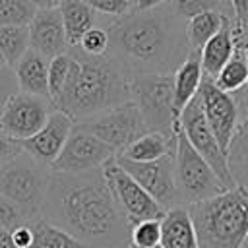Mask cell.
Instances as JSON below:
<instances>
[{"mask_svg": "<svg viewBox=\"0 0 248 248\" xmlns=\"http://www.w3.org/2000/svg\"><path fill=\"white\" fill-rule=\"evenodd\" d=\"M41 217L70 232L87 248H128L132 223L116 203L103 169L52 172Z\"/></svg>", "mask_w": 248, "mask_h": 248, "instance_id": "1", "label": "cell"}, {"mask_svg": "<svg viewBox=\"0 0 248 248\" xmlns=\"http://www.w3.org/2000/svg\"><path fill=\"white\" fill-rule=\"evenodd\" d=\"M99 25L108 33L107 54L130 78L138 74H174L192 52L186 19L174 12L170 2L151 10H132Z\"/></svg>", "mask_w": 248, "mask_h": 248, "instance_id": "2", "label": "cell"}, {"mask_svg": "<svg viewBox=\"0 0 248 248\" xmlns=\"http://www.w3.org/2000/svg\"><path fill=\"white\" fill-rule=\"evenodd\" d=\"M68 52L72 56V68L62 93L54 101V108L79 122L132 101L130 76L112 56H89L78 46L68 48Z\"/></svg>", "mask_w": 248, "mask_h": 248, "instance_id": "3", "label": "cell"}, {"mask_svg": "<svg viewBox=\"0 0 248 248\" xmlns=\"http://www.w3.org/2000/svg\"><path fill=\"white\" fill-rule=\"evenodd\" d=\"M200 248H242L248 238V190L234 184L188 205Z\"/></svg>", "mask_w": 248, "mask_h": 248, "instance_id": "4", "label": "cell"}, {"mask_svg": "<svg viewBox=\"0 0 248 248\" xmlns=\"http://www.w3.org/2000/svg\"><path fill=\"white\" fill-rule=\"evenodd\" d=\"M50 169L25 151L0 165V194L21 207L31 219L41 217L46 198Z\"/></svg>", "mask_w": 248, "mask_h": 248, "instance_id": "5", "label": "cell"}, {"mask_svg": "<svg viewBox=\"0 0 248 248\" xmlns=\"http://www.w3.org/2000/svg\"><path fill=\"white\" fill-rule=\"evenodd\" d=\"M130 97L138 105L147 132L176 134L172 74H138L130 78Z\"/></svg>", "mask_w": 248, "mask_h": 248, "instance_id": "6", "label": "cell"}, {"mask_svg": "<svg viewBox=\"0 0 248 248\" xmlns=\"http://www.w3.org/2000/svg\"><path fill=\"white\" fill-rule=\"evenodd\" d=\"M174 182L180 203L186 207L227 190L225 182L215 174L209 163L190 145L180 126L174 149Z\"/></svg>", "mask_w": 248, "mask_h": 248, "instance_id": "7", "label": "cell"}, {"mask_svg": "<svg viewBox=\"0 0 248 248\" xmlns=\"http://www.w3.org/2000/svg\"><path fill=\"white\" fill-rule=\"evenodd\" d=\"M76 126L83 128L85 132L93 134L95 138L110 145L116 151V155L147 132L145 120L134 101H126L108 110L83 118L76 122Z\"/></svg>", "mask_w": 248, "mask_h": 248, "instance_id": "8", "label": "cell"}, {"mask_svg": "<svg viewBox=\"0 0 248 248\" xmlns=\"http://www.w3.org/2000/svg\"><path fill=\"white\" fill-rule=\"evenodd\" d=\"M178 122H180V130L184 132V136L190 141V145L209 163V167L225 182V186L232 188L236 184V180L232 176V170H231V165H229V157H227L225 149L219 145L215 134L211 132V128H209V124H207V120L203 116L202 103H200L198 95L180 112Z\"/></svg>", "mask_w": 248, "mask_h": 248, "instance_id": "9", "label": "cell"}, {"mask_svg": "<svg viewBox=\"0 0 248 248\" xmlns=\"http://www.w3.org/2000/svg\"><path fill=\"white\" fill-rule=\"evenodd\" d=\"M114 157H116V151L110 145H107L93 134L85 132L83 128L74 126L66 145L50 165V170L66 172V174H81V172L103 169Z\"/></svg>", "mask_w": 248, "mask_h": 248, "instance_id": "10", "label": "cell"}, {"mask_svg": "<svg viewBox=\"0 0 248 248\" xmlns=\"http://www.w3.org/2000/svg\"><path fill=\"white\" fill-rule=\"evenodd\" d=\"M52 110L54 105L50 99L16 91L0 114V134L16 141L27 140L45 126Z\"/></svg>", "mask_w": 248, "mask_h": 248, "instance_id": "11", "label": "cell"}, {"mask_svg": "<svg viewBox=\"0 0 248 248\" xmlns=\"http://www.w3.org/2000/svg\"><path fill=\"white\" fill-rule=\"evenodd\" d=\"M105 178L112 190V196L116 200V203L120 205V209L124 211V215L128 217V221L140 223L145 219H163V215L167 213L165 207H161L118 163L116 157L110 159L105 167H103Z\"/></svg>", "mask_w": 248, "mask_h": 248, "instance_id": "12", "label": "cell"}, {"mask_svg": "<svg viewBox=\"0 0 248 248\" xmlns=\"http://www.w3.org/2000/svg\"><path fill=\"white\" fill-rule=\"evenodd\" d=\"M116 163L165 209L178 207L180 198L174 182V153L165 155L157 161L138 163L116 157Z\"/></svg>", "mask_w": 248, "mask_h": 248, "instance_id": "13", "label": "cell"}, {"mask_svg": "<svg viewBox=\"0 0 248 248\" xmlns=\"http://www.w3.org/2000/svg\"><path fill=\"white\" fill-rule=\"evenodd\" d=\"M198 97H200L202 110H203V116L209 124L211 132L215 134L219 145L227 153L231 138H232L234 128H236L238 110H240V105H238L236 97L232 93H227V91L219 89L215 85V81L207 76L202 78Z\"/></svg>", "mask_w": 248, "mask_h": 248, "instance_id": "14", "label": "cell"}, {"mask_svg": "<svg viewBox=\"0 0 248 248\" xmlns=\"http://www.w3.org/2000/svg\"><path fill=\"white\" fill-rule=\"evenodd\" d=\"M74 126H76V122H74L72 116H68L66 112L54 108L48 114L45 126L37 134H33L31 138L21 140L19 147L27 155H31L35 161H39L41 165L50 169V165L60 155L62 147L66 145Z\"/></svg>", "mask_w": 248, "mask_h": 248, "instance_id": "15", "label": "cell"}, {"mask_svg": "<svg viewBox=\"0 0 248 248\" xmlns=\"http://www.w3.org/2000/svg\"><path fill=\"white\" fill-rule=\"evenodd\" d=\"M27 29H29V46L39 54L46 56L48 60L68 52L70 46L58 8L37 10Z\"/></svg>", "mask_w": 248, "mask_h": 248, "instance_id": "16", "label": "cell"}, {"mask_svg": "<svg viewBox=\"0 0 248 248\" xmlns=\"http://www.w3.org/2000/svg\"><path fill=\"white\" fill-rule=\"evenodd\" d=\"M163 248H200L198 234L186 205L170 207L161 219Z\"/></svg>", "mask_w": 248, "mask_h": 248, "instance_id": "17", "label": "cell"}, {"mask_svg": "<svg viewBox=\"0 0 248 248\" xmlns=\"http://www.w3.org/2000/svg\"><path fill=\"white\" fill-rule=\"evenodd\" d=\"M12 70L16 74L19 91L50 99L48 97V58L46 56L29 48Z\"/></svg>", "mask_w": 248, "mask_h": 248, "instance_id": "18", "label": "cell"}, {"mask_svg": "<svg viewBox=\"0 0 248 248\" xmlns=\"http://www.w3.org/2000/svg\"><path fill=\"white\" fill-rule=\"evenodd\" d=\"M203 72H202V60L200 50H192L188 58L174 70L172 74V93H174V112L180 118V112L186 108V105L198 95L200 83H202Z\"/></svg>", "mask_w": 248, "mask_h": 248, "instance_id": "19", "label": "cell"}, {"mask_svg": "<svg viewBox=\"0 0 248 248\" xmlns=\"http://www.w3.org/2000/svg\"><path fill=\"white\" fill-rule=\"evenodd\" d=\"M232 33H234V41H236L234 52H232L231 60L215 76L213 81L219 89L232 93V95H238L248 83V58H246V48H244L246 31L232 27Z\"/></svg>", "mask_w": 248, "mask_h": 248, "instance_id": "20", "label": "cell"}, {"mask_svg": "<svg viewBox=\"0 0 248 248\" xmlns=\"http://www.w3.org/2000/svg\"><path fill=\"white\" fill-rule=\"evenodd\" d=\"M174 149H176V134L145 132L136 141H132L126 149H122L116 157L138 161V163H149V161H157L165 155L174 153Z\"/></svg>", "mask_w": 248, "mask_h": 248, "instance_id": "21", "label": "cell"}, {"mask_svg": "<svg viewBox=\"0 0 248 248\" xmlns=\"http://www.w3.org/2000/svg\"><path fill=\"white\" fill-rule=\"evenodd\" d=\"M234 33H232V23L231 19L223 25V29L213 35L200 50V60H202V72L203 76L215 79V76L221 72V68L231 60L234 52Z\"/></svg>", "mask_w": 248, "mask_h": 248, "instance_id": "22", "label": "cell"}, {"mask_svg": "<svg viewBox=\"0 0 248 248\" xmlns=\"http://www.w3.org/2000/svg\"><path fill=\"white\" fill-rule=\"evenodd\" d=\"M58 10L62 16V23H64L70 48L78 46L81 37L99 23V14L83 0H62Z\"/></svg>", "mask_w": 248, "mask_h": 248, "instance_id": "23", "label": "cell"}, {"mask_svg": "<svg viewBox=\"0 0 248 248\" xmlns=\"http://www.w3.org/2000/svg\"><path fill=\"white\" fill-rule=\"evenodd\" d=\"M227 21L229 17L221 12H202L186 19V37H188L190 50H202V46L213 35H217Z\"/></svg>", "mask_w": 248, "mask_h": 248, "instance_id": "24", "label": "cell"}, {"mask_svg": "<svg viewBox=\"0 0 248 248\" xmlns=\"http://www.w3.org/2000/svg\"><path fill=\"white\" fill-rule=\"evenodd\" d=\"M33 231V242L31 248H87L78 238H74L64 229L56 227L54 223L37 217L29 223Z\"/></svg>", "mask_w": 248, "mask_h": 248, "instance_id": "25", "label": "cell"}, {"mask_svg": "<svg viewBox=\"0 0 248 248\" xmlns=\"http://www.w3.org/2000/svg\"><path fill=\"white\" fill-rule=\"evenodd\" d=\"M29 48L27 25H0V56L6 66L14 68Z\"/></svg>", "mask_w": 248, "mask_h": 248, "instance_id": "26", "label": "cell"}, {"mask_svg": "<svg viewBox=\"0 0 248 248\" xmlns=\"http://www.w3.org/2000/svg\"><path fill=\"white\" fill-rule=\"evenodd\" d=\"M238 105H240V110H238L236 128L227 149L231 169L248 163V101H238Z\"/></svg>", "mask_w": 248, "mask_h": 248, "instance_id": "27", "label": "cell"}, {"mask_svg": "<svg viewBox=\"0 0 248 248\" xmlns=\"http://www.w3.org/2000/svg\"><path fill=\"white\" fill-rule=\"evenodd\" d=\"M170 6L184 19H190L202 12H221L232 21L229 0H170Z\"/></svg>", "mask_w": 248, "mask_h": 248, "instance_id": "28", "label": "cell"}, {"mask_svg": "<svg viewBox=\"0 0 248 248\" xmlns=\"http://www.w3.org/2000/svg\"><path fill=\"white\" fill-rule=\"evenodd\" d=\"M35 14L33 0H0V25H29Z\"/></svg>", "mask_w": 248, "mask_h": 248, "instance_id": "29", "label": "cell"}, {"mask_svg": "<svg viewBox=\"0 0 248 248\" xmlns=\"http://www.w3.org/2000/svg\"><path fill=\"white\" fill-rule=\"evenodd\" d=\"M70 68H72L70 52L58 54V56L48 60V97H50L52 105H54V101L58 99V95L62 93V89L68 81Z\"/></svg>", "mask_w": 248, "mask_h": 248, "instance_id": "30", "label": "cell"}, {"mask_svg": "<svg viewBox=\"0 0 248 248\" xmlns=\"http://www.w3.org/2000/svg\"><path fill=\"white\" fill-rule=\"evenodd\" d=\"M130 244L134 246H159L161 244V219H145L134 223L130 229Z\"/></svg>", "mask_w": 248, "mask_h": 248, "instance_id": "31", "label": "cell"}, {"mask_svg": "<svg viewBox=\"0 0 248 248\" xmlns=\"http://www.w3.org/2000/svg\"><path fill=\"white\" fill-rule=\"evenodd\" d=\"M78 48L89 56H103L108 50V33L103 25L91 27L79 41Z\"/></svg>", "mask_w": 248, "mask_h": 248, "instance_id": "32", "label": "cell"}, {"mask_svg": "<svg viewBox=\"0 0 248 248\" xmlns=\"http://www.w3.org/2000/svg\"><path fill=\"white\" fill-rule=\"evenodd\" d=\"M31 221L33 219L21 207H17L14 202H10L8 198H4L0 194V229L14 231L16 227L25 225V223H31Z\"/></svg>", "mask_w": 248, "mask_h": 248, "instance_id": "33", "label": "cell"}, {"mask_svg": "<svg viewBox=\"0 0 248 248\" xmlns=\"http://www.w3.org/2000/svg\"><path fill=\"white\" fill-rule=\"evenodd\" d=\"M83 2L105 17H122L134 10L132 0H83Z\"/></svg>", "mask_w": 248, "mask_h": 248, "instance_id": "34", "label": "cell"}, {"mask_svg": "<svg viewBox=\"0 0 248 248\" xmlns=\"http://www.w3.org/2000/svg\"><path fill=\"white\" fill-rule=\"evenodd\" d=\"M19 91L17 87V79H16V74L10 66H0V114L8 103V99Z\"/></svg>", "mask_w": 248, "mask_h": 248, "instance_id": "35", "label": "cell"}, {"mask_svg": "<svg viewBox=\"0 0 248 248\" xmlns=\"http://www.w3.org/2000/svg\"><path fill=\"white\" fill-rule=\"evenodd\" d=\"M231 12H232V27L244 29L248 25V0H229Z\"/></svg>", "mask_w": 248, "mask_h": 248, "instance_id": "36", "label": "cell"}, {"mask_svg": "<svg viewBox=\"0 0 248 248\" xmlns=\"http://www.w3.org/2000/svg\"><path fill=\"white\" fill-rule=\"evenodd\" d=\"M19 151H21L19 141L10 140V138H6L4 134H0V165L6 163V161H10L12 157H16Z\"/></svg>", "mask_w": 248, "mask_h": 248, "instance_id": "37", "label": "cell"}, {"mask_svg": "<svg viewBox=\"0 0 248 248\" xmlns=\"http://www.w3.org/2000/svg\"><path fill=\"white\" fill-rule=\"evenodd\" d=\"M12 238L16 242L17 248H31V242H33V231L29 227V223L25 225H19L12 231Z\"/></svg>", "mask_w": 248, "mask_h": 248, "instance_id": "38", "label": "cell"}, {"mask_svg": "<svg viewBox=\"0 0 248 248\" xmlns=\"http://www.w3.org/2000/svg\"><path fill=\"white\" fill-rule=\"evenodd\" d=\"M231 170H232V176H234L236 184H242L248 190V163L240 165V167H232Z\"/></svg>", "mask_w": 248, "mask_h": 248, "instance_id": "39", "label": "cell"}, {"mask_svg": "<svg viewBox=\"0 0 248 248\" xmlns=\"http://www.w3.org/2000/svg\"><path fill=\"white\" fill-rule=\"evenodd\" d=\"M170 0H136L134 2V10H151V8H157V6H163Z\"/></svg>", "mask_w": 248, "mask_h": 248, "instance_id": "40", "label": "cell"}, {"mask_svg": "<svg viewBox=\"0 0 248 248\" xmlns=\"http://www.w3.org/2000/svg\"><path fill=\"white\" fill-rule=\"evenodd\" d=\"M0 248H17L14 238H12V231L0 229Z\"/></svg>", "mask_w": 248, "mask_h": 248, "instance_id": "41", "label": "cell"}, {"mask_svg": "<svg viewBox=\"0 0 248 248\" xmlns=\"http://www.w3.org/2000/svg\"><path fill=\"white\" fill-rule=\"evenodd\" d=\"M37 10H50V8H58L62 4V0H33Z\"/></svg>", "mask_w": 248, "mask_h": 248, "instance_id": "42", "label": "cell"}, {"mask_svg": "<svg viewBox=\"0 0 248 248\" xmlns=\"http://www.w3.org/2000/svg\"><path fill=\"white\" fill-rule=\"evenodd\" d=\"M244 48H246V58H248V35H246V39H244ZM238 101H248V83H246V87L238 93V95H234Z\"/></svg>", "mask_w": 248, "mask_h": 248, "instance_id": "43", "label": "cell"}, {"mask_svg": "<svg viewBox=\"0 0 248 248\" xmlns=\"http://www.w3.org/2000/svg\"><path fill=\"white\" fill-rule=\"evenodd\" d=\"M128 248H143V246H134V244H128ZM149 248H163V246L159 244V246H149Z\"/></svg>", "mask_w": 248, "mask_h": 248, "instance_id": "44", "label": "cell"}, {"mask_svg": "<svg viewBox=\"0 0 248 248\" xmlns=\"http://www.w3.org/2000/svg\"><path fill=\"white\" fill-rule=\"evenodd\" d=\"M0 66H6V62H4V58L0 56Z\"/></svg>", "mask_w": 248, "mask_h": 248, "instance_id": "45", "label": "cell"}, {"mask_svg": "<svg viewBox=\"0 0 248 248\" xmlns=\"http://www.w3.org/2000/svg\"><path fill=\"white\" fill-rule=\"evenodd\" d=\"M242 248H248V238H246V242H244V246Z\"/></svg>", "mask_w": 248, "mask_h": 248, "instance_id": "46", "label": "cell"}, {"mask_svg": "<svg viewBox=\"0 0 248 248\" xmlns=\"http://www.w3.org/2000/svg\"><path fill=\"white\" fill-rule=\"evenodd\" d=\"M246 35H248V25H246Z\"/></svg>", "mask_w": 248, "mask_h": 248, "instance_id": "47", "label": "cell"}, {"mask_svg": "<svg viewBox=\"0 0 248 248\" xmlns=\"http://www.w3.org/2000/svg\"><path fill=\"white\" fill-rule=\"evenodd\" d=\"M134 2H136V0H132V4H134Z\"/></svg>", "mask_w": 248, "mask_h": 248, "instance_id": "48", "label": "cell"}]
</instances>
